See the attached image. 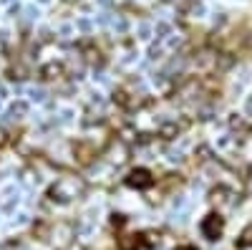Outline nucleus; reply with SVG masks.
<instances>
[{"mask_svg": "<svg viewBox=\"0 0 252 250\" xmlns=\"http://www.w3.org/2000/svg\"><path fill=\"white\" fill-rule=\"evenodd\" d=\"M141 240H144V245H149V248L159 245V235H157V233H144V235H141Z\"/></svg>", "mask_w": 252, "mask_h": 250, "instance_id": "0eeeda50", "label": "nucleus"}, {"mask_svg": "<svg viewBox=\"0 0 252 250\" xmlns=\"http://www.w3.org/2000/svg\"><path fill=\"white\" fill-rule=\"evenodd\" d=\"M235 245H237L240 250H242V248H250V245H252V225H247V227H245V230H242V235L237 238V243H235Z\"/></svg>", "mask_w": 252, "mask_h": 250, "instance_id": "423d86ee", "label": "nucleus"}, {"mask_svg": "<svg viewBox=\"0 0 252 250\" xmlns=\"http://www.w3.org/2000/svg\"><path fill=\"white\" fill-rule=\"evenodd\" d=\"M61 73H63V66H61V64H56V61H53V64H46L43 69H40V76L48 78V81H51V78H58Z\"/></svg>", "mask_w": 252, "mask_h": 250, "instance_id": "39448f33", "label": "nucleus"}, {"mask_svg": "<svg viewBox=\"0 0 252 250\" xmlns=\"http://www.w3.org/2000/svg\"><path fill=\"white\" fill-rule=\"evenodd\" d=\"M66 250H83V248H81V245H76V243H71V245H68Z\"/></svg>", "mask_w": 252, "mask_h": 250, "instance_id": "9d476101", "label": "nucleus"}, {"mask_svg": "<svg viewBox=\"0 0 252 250\" xmlns=\"http://www.w3.org/2000/svg\"><path fill=\"white\" fill-rule=\"evenodd\" d=\"M71 3H73V0H71Z\"/></svg>", "mask_w": 252, "mask_h": 250, "instance_id": "f8f14e48", "label": "nucleus"}, {"mask_svg": "<svg viewBox=\"0 0 252 250\" xmlns=\"http://www.w3.org/2000/svg\"><path fill=\"white\" fill-rule=\"evenodd\" d=\"M83 190H86L83 179L68 175V177H58V179L53 182V187L48 190V197H51L53 202H71V200L81 197Z\"/></svg>", "mask_w": 252, "mask_h": 250, "instance_id": "f257e3e1", "label": "nucleus"}, {"mask_svg": "<svg viewBox=\"0 0 252 250\" xmlns=\"http://www.w3.org/2000/svg\"><path fill=\"white\" fill-rule=\"evenodd\" d=\"M222 230H224V220L220 217V215H207L204 217V222H202V233H204V238L207 240H217L220 235H222Z\"/></svg>", "mask_w": 252, "mask_h": 250, "instance_id": "f03ea898", "label": "nucleus"}, {"mask_svg": "<svg viewBox=\"0 0 252 250\" xmlns=\"http://www.w3.org/2000/svg\"><path fill=\"white\" fill-rule=\"evenodd\" d=\"M177 250H197V248H192V245H182V248H177Z\"/></svg>", "mask_w": 252, "mask_h": 250, "instance_id": "9b49d317", "label": "nucleus"}, {"mask_svg": "<svg viewBox=\"0 0 252 250\" xmlns=\"http://www.w3.org/2000/svg\"><path fill=\"white\" fill-rule=\"evenodd\" d=\"M8 142V137H5V132H3V127H0V147H3V144Z\"/></svg>", "mask_w": 252, "mask_h": 250, "instance_id": "1a4fd4ad", "label": "nucleus"}, {"mask_svg": "<svg viewBox=\"0 0 252 250\" xmlns=\"http://www.w3.org/2000/svg\"><path fill=\"white\" fill-rule=\"evenodd\" d=\"M177 132H179V129L174 127V124H166V127L161 129V134H164V139H172V137H174Z\"/></svg>", "mask_w": 252, "mask_h": 250, "instance_id": "6e6552de", "label": "nucleus"}, {"mask_svg": "<svg viewBox=\"0 0 252 250\" xmlns=\"http://www.w3.org/2000/svg\"><path fill=\"white\" fill-rule=\"evenodd\" d=\"M144 245L141 235H121L119 238V250H139Z\"/></svg>", "mask_w": 252, "mask_h": 250, "instance_id": "20e7f679", "label": "nucleus"}, {"mask_svg": "<svg viewBox=\"0 0 252 250\" xmlns=\"http://www.w3.org/2000/svg\"><path fill=\"white\" fill-rule=\"evenodd\" d=\"M126 184L129 187H136V190H146V187L154 184V177L149 170H144V167H139V170H131L129 177H126Z\"/></svg>", "mask_w": 252, "mask_h": 250, "instance_id": "7ed1b4c3", "label": "nucleus"}]
</instances>
